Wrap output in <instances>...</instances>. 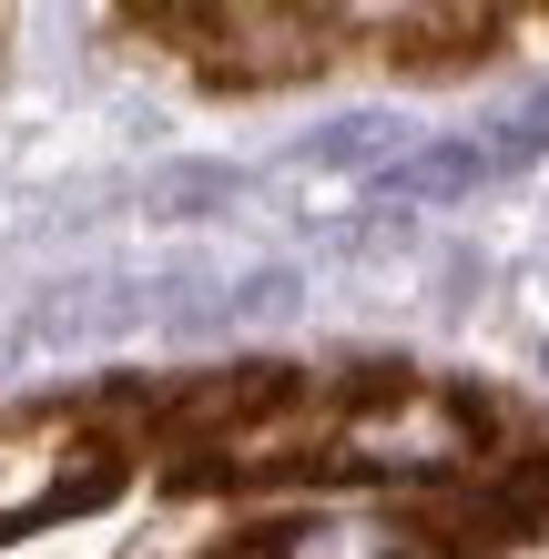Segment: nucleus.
<instances>
[{"instance_id":"obj_1","label":"nucleus","mask_w":549,"mask_h":559,"mask_svg":"<svg viewBox=\"0 0 549 559\" xmlns=\"http://www.w3.org/2000/svg\"><path fill=\"white\" fill-rule=\"evenodd\" d=\"M468 448H478V417L447 386H386L336 427V457L367 478H428V468H458Z\"/></svg>"},{"instance_id":"obj_2","label":"nucleus","mask_w":549,"mask_h":559,"mask_svg":"<svg viewBox=\"0 0 549 559\" xmlns=\"http://www.w3.org/2000/svg\"><path fill=\"white\" fill-rule=\"evenodd\" d=\"M539 153H549V103H509L499 122H478V133L407 143V163L367 193V204H438V193H478V183L520 174V163H539Z\"/></svg>"},{"instance_id":"obj_3","label":"nucleus","mask_w":549,"mask_h":559,"mask_svg":"<svg viewBox=\"0 0 549 559\" xmlns=\"http://www.w3.org/2000/svg\"><path fill=\"white\" fill-rule=\"evenodd\" d=\"M112 488V457H92L72 427H11L0 438V530H21V519H51V509H92Z\"/></svg>"},{"instance_id":"obj_4","label":"nucleus","mask_w":549,"mask_h":559,"mask_svg":"<svg viewBox=\"0 0 549 559\" xmlns=\"http://www.w3.org/2000/svg\"><path fill=\"white\" fill-rule=\"evenodd\" d=\"M529 530H549V468L509 478V488H478V499H458L438 519L447 549H499V539H529Z\"/></svg>"},{"instance_id":"obj_5","label":"nucleus","mask_w":549,"mask_h":559,"mask_svg":"<svg viewBox=\"0 0 549 559\" xmlns=\"http://www.w3.org/2000/svg\"><path fill=\"white\" fill-rule=\"evenodd\" d=\"M254 559H407V539L386 530V519L336 509V519H285V530H265Z\"/></svg>"}]
</instances>
